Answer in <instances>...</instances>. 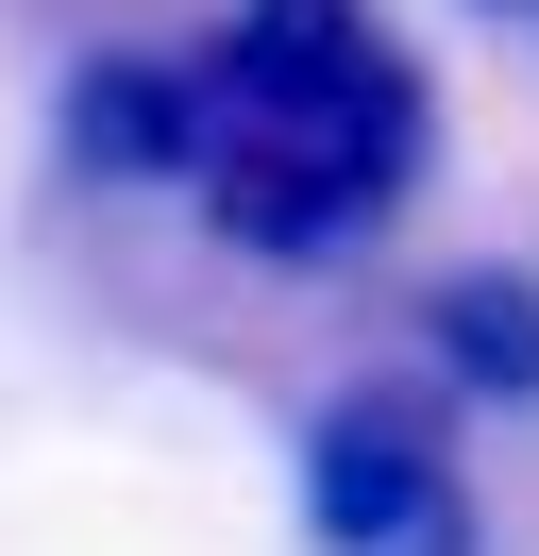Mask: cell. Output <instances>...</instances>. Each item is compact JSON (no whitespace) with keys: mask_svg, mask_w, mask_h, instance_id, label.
I'll return each mask as SVG.
<instances>
[{"mask_svg":"<svg viewBox=\"0 0 539 556\" xmlns=\"http://www.w3.org/2000/svg\"><path fill=\"white\" fill-rule=\"evenodd\" d=\"M422 371L455 405H539V270H438L422 287Z\"/></svg>","mask_w":539,"mask_h":556,"instance_id":"obj_3","label":"cell"},{"mask_svg":"<svg viewBox=\"0 0 539 556\" xmlns=\"http://www.w3.org/2000/svg\"><path fill=\"white\" fill-rule=\"evenodd\" d=\"M489 17H539V0H489Z\"/></svg>","mask_w":539,"mask_h":556,"instance_id":"obj_4","label":"cell"},{"mask_svg":"<svg viewBox=\"0 0 539 556\" xmlns=\"http://www.w3.org/2000/svg\"><path fill=\"white\" fill-rule=\"evenodd\" d=\"M303 540L321 556H472V489H455V388L438 371H371L303 421Z\"/></svg>","mask_w":539,"mask_h":556,"instance_id":"obj_2","label":"cell"},{"mask_svg":"<svg viewBox=\"0 0 539 556\" xmlns=\"http://www.w3.org/2000/svg\"><path fill=\"white\" fill-rule=\"evenodd\" d=\"M186 203L220 219L253 270H337L404 219L438 169V85L371 0H236L220 35H186Z\"/></svg>","mask_w":539,"mask_h":556,"instance_id":"obj_1","label":"cell"}]
</instances>
